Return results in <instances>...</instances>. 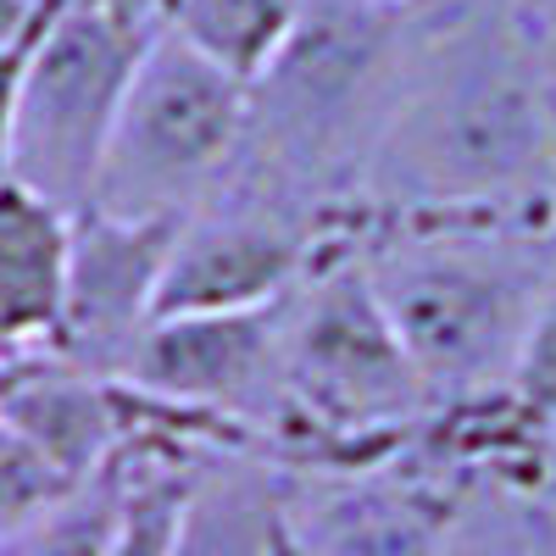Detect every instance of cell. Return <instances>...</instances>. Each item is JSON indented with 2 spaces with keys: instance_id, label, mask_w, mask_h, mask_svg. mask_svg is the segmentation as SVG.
Listing matches in <instances>:
<instances>
[{
  "instance_id": "cell-26",
  "label": "cell",
  "mask_w": 556,
  "mask_h": 556,
  "mask_svg": "<svg viewBox=\"0 0 556 556\" xmlns=\"http://www.w3.org/2000/svg\"><path fill=\"white\" fill-rule=\"evenodd\" d=\"M545 468H556V429H551V462H545Z\"/></svg>"
},
{
  "instance_id": "cell-1",
  "label": "cell",
  "mask_w": 556,
  "mask_h": 556,
  "mask_svg": "<svg viewBox=\"0 0 556 556\" xmlns=\"http://www.w3.org/2000/svg\"><path fill=\"white\" fill-rule=\"evenodd\" d=\"M551 167L556 112L529 17L468 0L417 34L356 206L551 217Z\"/></svg>"
},
{
  "instance_id": "cell-11",
  "label": "cell",
  "mask_w": 556,
  "mask_h": 556,
  "mask_svg": "<svg viewBox=\"0 0 556 556\" xmlns=\"http://www.w3.org/2000/svg\"><path fill=\"white\" fill-rule=\"evenodd\" d=\"M73 212L0 184V356L51 351L67 306Z\"/></svg>"
},
{
  "instance_id": "cell-14",
  "label": "cell",
  "mask_w": 556,
  "mask_h": 556,
  "mask_svg": "<svg viewBox=\"0 0 556 556\" xmlns=\"http://www.w3.org/2000/svg\"><path fill=\"white\" fill-rule=\"evenodd\" d=\"M134 484V445H123L101 473L78 479L51 513H39L12 545H0V556H106L128 506Z\"/></svg>"
},
{
  "instance_id": "cell-20",
  "label": "cell",
  "mask_w": 556,
  "mask_h": 556,
  "mask_svg": "<svg viewBox=\"0 0 556 556\" xmlns=\"http://www.w3.org/2000/svg\"><path fill=\"white\" fill-rule=\"evenodd\" d=\"M529 34H534L540 78H545V96H551V112H556V17H529Z\"/></svg>"
},
{
  "instance_id": "cell-15",
  "label": "cell",
  "mask_w": 556,
  "mask_h": 556,
  "mask_svg": "<svg viewBox=\"0 0 556 556\" xmlns=\"http://www.w3.org/2000/svg\"><path fill=\"white\" fill-rule=\"evenodd\" d=\"M440 556H534V490L479 479L456 501Z\"/></svg>"
},
{
  "instance_id": "cell-18",
  "label": "cell",
  "mask_w": 556,
  "mask_h": 556,
  "mask_svg": "<svg viewBox=\"0 0 556 556\" xmlns=\"http://www.w3.org/2000/svg\"><path fill=\"white\" fill-rule=\"evenodd\" d=\"M34 34H39V28H34ZM28 45H34V39H23L17 51L0 56V184H12V123H17V84H23Z\"/></svg>"
},
{
  "instance_id": "cell-27",
  "label": "cell",
  "mask_w": 556,
  "mask_h": 556,
  "mask_svg": "<svg viewBox=\"0 0 556 556\" xmlns=\"http://www.w3.org/2000/svg\"><path fill=\"white\" fill-rule=\"evenodd\" d=\"M156 7H162V12H173V0H156Z\"/></svg>"
},
{
  "instance_id": "cell-17",
  "label": "cell",
  "mask_w": 556,
  "mask_h": 556,
  "mask_svg": "<svg viewBox=\"0 0 556 556\" xmlns=\"http://www.w3.org/2000/svg\"><path fill=\"white\" fill-rule=\"evenodd\" d=\"M513 401L534 417L540 429H556V273L534 306V323L523 334V351H518V367H513Z\"/></svg>"
},
{
  "instance_id": "cell-25",
  "label": "cell",
  "mask_w": 556,
  "mask_h": 556,
  "mask_svg": "<svg viewBox=\"0 0 556 556\" xmlns=\"http://www.w3.org/2000/svg\"><path fill=\"white\" fill-rule=\"evenodd\" d=\"M551 223H556V167H551Z\"/></svg>"
},
{
  "instance_id": "cell-13",
  "label": "cell",
  "mask_w": 556,
  "mask_h": 556,
  "mask_svg": "<svg viewBox=\"0 0 556 556\" xmlns=\"http://www.w3.org/2000/svg\"><path fill=\"white\" fill-rule=\"evenodd\" d=\"M306 0H173L167 28L245 89L273 67Z\"/></svg>"
},
{
  "instance_id": "cell-21",
  "label": "cell",
  "mask_w": 556,
  "mask_h": 556,
  "mask_svg": "<svg viewBox=\"0 0 556 556\" xmlns=\"http://www.w3.org/2000/svg\"><path fill=\"white\" fill-rule=\"evenodd\" d=\"M367 7H384V12H401V17H417V23H434L456 7H468V0H367Z\"/></svg>"
},
{
  "instance_id": "cell-10",
  "label": "cell",
  "mask_w": 556,
  "mask_h": 556,
  "mask_svg": "<svg viewBox=\"0 0 556 556\" xmlns=\"http://www.w3.org/2000/svg\"><path fill=\"white\" fill-rule=\"evenodd\" d=\"M184 217H112L84 206L73 212L67 256V306L51 356L96 379H117L134 340L151 329L167 251Z\"/></svg>"
},
{
  "instance_id": "cell-3",
  "label": "cell",
  "mask_w": 556,
  "mask_h": 556,
  "mask_svg": "<svg viewBox=\"0 0 556 556\" xmlns=\"http://www.w3.org/2000/svg\"><path fill=\"white\" fill-rule=\"evenodd\" d=\"M273 329L278 379H285V417L267 440L273 468H374V462H390L424 424L429 390L367 285L351 212L301 273V285L273 301Z\"/></svg>"
},
{
  "instance_id": "cell-24",
  "label": "cell",
  "mask_w": 556,
  "mask_h": 556,
  "mask_svg": "<svg viewBox=\"0 0 556 556\" xmlns=\"http://www.w3.org/2000/svg\"><path fill=\"white\" fill-rule=\"evenodd\" d=\"M534 495H540L545 506H556V468H545V473H540V484H534Z\"/></svg>"
},
{
  "instance_id": "cell-5",
  "label": "cell",
  "mask_w": 556,
  "mask_h": 556,
  "mask_svg": "<svg viewBox=\"0 0 556 556\" xmlns=\"http://www.w3.org/2000/svg\"><path fill=\"white\" fill-rule=\"evenodd\" d=\"M167 34L156 0H51L17 84L12 184L84 212L146 51Z\"/></svg>"
},
{
  "instance_id": "cell-16",
  "label": "cell",
  "mask_w": 556,
  "mask_h": 556,
  "mask_svg": "<svg viewBox=\"0 0 556 556\" xmlns=\"http://www.w3.org/2000/svg\"><path fill=\"white\" fill-rule=\"evenodd\" d=\"M73 484L78 479H67L56 462H45L23 434L0 424V545H12L39 513H51Z\"/></svg>"
},
{
  "instance_id": "cell-7",
  "label": "cell",
  "mask_w": 556,
  "mask_h": 556,
  "mask_svg": "<svg viewBox=\"0 0 556 556\" xmlns=\"http://www.w3.org/2000/svg\"><path fill=\"white\" fill-rule=\"evenodd\" d=\"M340 217L228 173L223 190L178 223L156 290V317L251 312L285 301L317 262V251L334 240Z\"/></svg>"
},
{
  "instance_id": "cell-2",
  "label": "cell",
  "mask_w": 556,
  "mask_h": 556,
  "mask_svg": "<svg viewBox=\"0 0 556 556\" xmlns=\"http://www.w3.org/2000/svg\"><path fill=\"white\" fill-rule=\"evenodd\" d=\"M351 235L429 406L513 384L534 306L556 273L551 217L351 206Z\"/></svg>"
},
{
  "instance_id": "cell-22",
  "label": "cell",
  "mask_w": 556,
  "mask_h": 556,
  "mask_svg": "<svg viewBox=\"0 0 556 556\" xmlns=\"http://www.w3.org/2000/svg\"><path fill=\"white\" fill-rule=\"evenodd\" d=\"M534 556H556V506L534 495Z\"/></svg>"
},
{
  "instance_id": "cell-6",
  "label": "cell",
  "mask_w": 556,
  "mask_h": 556,
  "mask_svg": "<svg viewBox=\"0 0 556 556\" xmlns=\"http://www.w3.org/2000/svg\"><path fill=\"white\" fill-rule=\"evenodd\" d=\"M251 89L173 28L146 51L89 206L112 217H190L240 167Z\"/></svg>"
},
{
  "instance_id": "cell-12",
  "label": "cell",
  "mask_w": 556,
  "mask_h": 556,
  "mask_svg": "<svg viewBox=\"0 0 556 556\" xmlns=\"http://www.w3.org/2000/svg\"><path fill=\"white\" fill-rule=\"evenodd\" d=\"M285 468L240 445L195 456L173 556H278L285 529Z\"/></svg>"
},
{
  "instance_id": "cell-19",
  "label": "cell",
  "mask_w": 556,
  "mask_h": 556,
  "mask_svg": "<svg viewBox=\"0 0 556 556\" xmlns=\"http://www.w3.org/2000/svg\"><path fill=\"white\" fill-rule=\"evenodd\" d=\"M45 12H51V0H0V56L17 51L23 39H34Z\"/></svg>"
},
{
  "instance_id": "cell-4",
  "label": "cell",
  "mask_w": 556,
  "mask_h": 556,
  "mask_svg": "<svg viewBox=\"0 0 556 556\" xmlns=\"http://www.w3.org/2000/svg\"><path fill=\"white\" fill-rule=\"evenodd\" d=\"M417 34V17L367 0H306L285 51L251 84L235 173L312 212H351Z\"/></svg>"
},
{
  "instance_id": "cell-8",
  "label": "cell",
  "mask_w": 556,
  "mask_h": 556,
  "mask_svg": "<svg viewBox=\"0 0 556 556\" xmlns=\"http://www.w3.org/2000/svg\"><path fill=\"white\" fill-rule=\"evenodd\" d=\"M117 384L173 412H190L201 424L223 429L235 445L267 456V440L285 417L273 306L151 317V329L134 340Z\"/></svg>"
},
{
  "instance_id": "cell-23",
  "label": "cell",
  "mask_w": 556,
  "mask_h": 556,
  "mask_svg": "<svg viewBox=\"0 0 556 556\" xmlns=\"http://www.w3.org/2000/svg\"><path fill=\"white\" fill-rule=\"evenodd\" d=\"M506 7H518L523 17H556V0H506Z\"/></svg>"
},
{
  "instance_id": "cell-9",
  "label": "cell",
  "mask_w": 556,
  "mask_h": 556,
  "mask_svg": "<svg viewBox=\"0 0 556 556\" xmlns=\"http://www.w3.org/2000/svg\"><path fill=\"white\" fill-rule=\"evenodd\" d=\"M468 484L417 462L406 445L374 468L290 473L278 556H440Z\"/></svg>"
}]
</instances>
